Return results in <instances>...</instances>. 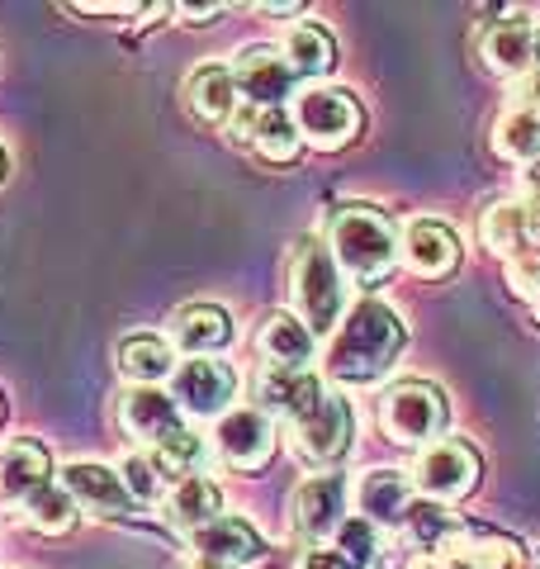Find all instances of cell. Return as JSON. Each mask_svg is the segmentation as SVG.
I'll return each instance as SVG.
<instances>
[{
    "instance_id": "obj_1",
    "label": "cell",
    "mask_w": 540,
    "mask_h": 569,
    "mask_svg": "<svg viewBox=\"0 0 540 569\" xmlns=\"http://www.w3.org/2000/svg\"><path fill=\"white\" fill-rule=\"evenodd\" d=\"M403 342H408V323L384 299L366 295L337 323L322 366H328V376L337 385H380L393 370V361H399Z\"/></svg>"
},
{
    "instance_id": "obj_2",
    "label": "cell",
    "mask_w": 540,
    "mask_h": 569,
    "mask_svg": "<svg viewBox=\"0 0 540 569\" xmlns=\"http://www.w3.org/2000/svg\"><path fill=\"white\" fill-rule=\"evenodd\" d=\"M328 252L341 276L356 284H380L399 266V228L374 204H337L328 219Z\"/></svg>"
},
{
    "instance_id": "obj_3",
    "label": "cell",
    "mask_w": 540,
    "mask_h": 569,
    "mask_svg": "<svg viewBox=\"0 0 540 569\" xmlns=\"http://www.w3.org/2000/svg\"><path fill=\"white\" fill-rule=\"evenodd\" d=\"M290 295H294V309H299V323L318 332H337V323L347 318V276L341 266L332 261L328 242L318 238H299L294 242V257H290Z\"/></svg>"
},
{
    "instance_id": "obj_4",
    "label": "cell",
    "mask_w": 540,
    "mask_h": 569,
    "mask_svg": "<svg viewBox=\"0 0 540 569\" xmlns=\"http://www.w3.org/2000/svg\"><path fill=\"white\" fill-rule=\"evenodd\" d=\"M446 418L450 403L427 380H403L380 399V432L393 447H431V441H441Z\"/></svg>"
},
{
    "instance_id": "obj_5",
    "label": "cell",
    "mask_w": 540,
    "mask_h": 569,
    "mask_svg": "<svg viewBox=\"0 0 540 569\" xmlns=\"http://www.w3.org/2000/svg\"><path fill=\"white\" fill-rule=\"evenodd\" d=\"M294 129L309 148L341 152L360 138V129H366V110L356 104L351 91H337V86H309V91L294 96Z\"/></svg>"
},
{
    "instance_id": "obj_6",
    "label": "cell",
    "mask_w": 540,
    "mask_h": 569,
    "mask_svg": "<svg viewBox=\"0 0 540 569\" xmlns=\"http://www.w3.org/2000/svg\"><path fill=\"white\" fill-rule=\"evenodd\" d=\"M483 475V460L470 441L460 437H441L422 447L418 466H412V493H422L427 503H460V498H470L474 485Z\"/></svg>"
},
{
    "instance_id": "obj_7",
    "label": "cell",
    "mask_w": 540,
    "mask_h": 569,
    "mask_svg": "<svg viewBox=\"0 0 540 569\" xmlns=\"http://www.w3.org/2000/svg\"><path fill=\"white\" fill-rule=\"evenodd\" d=\"M347 498H351L347 475H337V470L309 475L294 489V508H290L294 537L309 550H322L341 531V522H347Z\"/></svg>"
},
{
    "instance_id": "obj_8",
    "label": "cell",
    "mask_w": 540,
    "mask_h": 569,
    "mask_svg": "<svg viewBox=\"0 0 540 569\" xmlns=\"http://www.w3.org/2000/svg\"><path fill=\"white\" fill-rule=\"evenodd\" d=\"M290 441L303 466L332 470L341 456L351 451V403L341 395H322L309 413L290 427Z\"/></svg>"
},
{
    "instance_id": "obj_9",
    "label": "cell",
    "mask_w": 540,
    "mask_h": 569,
    "mask_svg": "<svg viewBox=\"0 0 540 569\" xmlns=\"http://www.w3.org/2000/svg\"><path fill=\"white\" fill-rule=\"evenodd\" d=\"M171 399H176L180 413H190V418H223L228 403L238 399V376H232L228 361L190 356V361L176 366V376H171Z\"/></svg>"
},
{
    "instance_id": "obj_10",
    "label": "cell",
    "mask_w": 540,
    "mask_h": 569,
    "mask_svg": "<svg viewBox=\"0 0 540 569\" xmlns=\"http://www.w3.org/2000/svg\"><path fill=\"white\" fill-rule=\"evenodd\" d=\"M213 451L223 456V466L232 470H266L270 456H276V427L261 408H228L219 418V432H213Z\"/></svg>"
},
{
    "instance_id": "obj_11",
    "label": "cell",
    "mask_w": 540,
    "mask_h": 569,
    "mask_svg": "<svg viewBox=\"0 0 540 569\" xmlns=\"http://www.w3.org/2000/svg\"><path fill=\"white\" fill-rule=\"evenodd\" d=\"M238 77V96L247 110H284L294 100V71L280 58V48H242L232 62Z\"/></svg>"
},
{
    "instance_id": "obj_12",
    "label": "cell",
    "mask_w": 540,
    "mask_h": 569,
    "mask_svg": "<svg viewBox=\"0 0 540 569\" xmlns=\"http://www.w3.org/2000/svg\"><path fill=\"white\" fill-rule=\"evenodd\" d=\"M62 489L71 493V503H77L81 512H90V518H129L133 512V498L129 489H123L119 470L100 466V460H71V466L62 470Z\"/></svg>"
},
{
    "instance_id": "obj_13",
    "label": "cell",
    "mask_w": 540,
    "mask_h": 569,
    "mask_svg": "<svg viewBox=\"0 0 540 569\" xmlns=\"http://www.w3.org/2000/svg\"><path fill=\"white\" fill-rule=\"evenodd\" d=\"M399 261H408V271L422 280H446L460 266L456 228L441 219H412L408 233L399 238Z\"/></svg>"
},
{
    "instance_id": "obj_14",
    "label": "cell",
    "mask_w": 540,
    "mask_h": 569,
    "mask_svg": "<svg viewBox=\"0 0 540 569\" xmlns=\"http://www.w3.org/2000/svg\"><path fill=\"white\" fill-rule=\"evenodd\" d=\"M232 129H238V138L261 157V162H276V167H290L303 148L290 110H247L242 104V114L232 119Z\"/></svg>"
},
{
    "instance_id": "obj_15",
    "label": "cell",
    "mask_w": 540,
    "mask_h": 569,
    "mask_svg": "<svg viewBox=\"0 0 540 569\" xmlns=\"http://www.w3.org/2000/svg\"><path fill=\"white\" fill-rule=\"evenodd\" d=\"M328 395L322 389V380L313 376V370H276V366H266L261 376H257V403H261V413L270 418H284V422H299L309 408Z\"/></svg>"
},
{
    "instance_id": "obj_16",
    "label": "cell",
    "mask_w": 540,
    "mask_h": 569,
    "mask_svg": "<svg viewBox=\"0 0 540 569\" xmlns=\"http://www.w3.org/2000/svg\"><path fill=\"white\" fill-rule=\"evenodd\" d=\"M119 422H123V432L138 437L148 451L186 427V418H180V408L167 389H129L119 403Z\"/></svg>"
},
{
    "instance_id": "obj_17",
    "label": "cell",
    "mask_w": 540,
    "mask_h": 569,
    "mask_svg": "<svg viewBox=\"0 0 540 569\" xmlns=\"http://www.w3.org/2000/svg\"><path fill=\"white\" fill-rule=\"evenodd\" d=\"M238 77H232V67L223 62H204V67H194L190 71V81H186V104H190V114L209 123V129H223V123L238 119Z\"/></svg>"
},
{
    "instance_id": "obj_18",
    "label": "cell",
    "mask_w": 540,
    "mask_h": 569,
    "mask_svg": "<svg viewBox=\"0 0 540 569\" xmlns=\"http://www.w3.org/2000/svg\"><path fill=\"white\" fill-rule=\"evenodd\" d=\"M52 456L43 441H33V437H20L14 447L0 451V503H29L39 489L52 485Z\"/></svg>"
},
{
    "instance_id": "obj_19",
    "label": "cell",
    "mask_w": 540,
    "mask_h": 569,
    "mask_svg": "<svg viewBox=\"0 0 540 569\" xmlns=\"http://www.w3.org/2000/svg\"><path fill=\"white\" fill-rule=\"evenodd\" d=\"M356 508L374 527H403L412 508V479L403 470H366L356 485Z\"/></svg>"
},
{
    "instance_id": "obj_20",
    "label": "cell",
    "mask_w": 540,
    "mask_h": 569,
    "mask_svg": "<svg viewBox=\"0 0 540 569\" xmlns=\"http://www.w3.org/2000/svg\"><path fill=\"white\" fill-rule=\"evenodd\" d=\"M190 546H194V556H209V560H223V565H257L266 556V541L257 537V527L242 522V518H213L209 527L200 531H190Z\"/></svg>"
},
{
    "instance_id": "obj_21",
    "label": "cell",
    "mask_w": 540,
    "mask_h": 569,
    "mask_svg": "<svg viewBox=\"0 0 540 569\" xmlns=\"http://www.w3.org/2000/svg\"><path fill=\"white\" fill-rule=\"evenodd\" d=\"M257 351L266 356V366H276V370H309L318 337L299 323V313H270L257 332Z\"/></svg>"
},
{
    "instance_id": "obj_22",
    "label": "cell",
    "mask_w": 540,
    "mask_h": 569,
    "mask_svg": "<svg viewBox=\"0 0 540 569\" xmlns=\"http://www.w3.org/2000/svg\"><path fill=\"white\" fill-rule=\"evenodd\" d=\"M232 342V318L219 305H186L171 318V347L186 356H213Z\"/></svg>"
},
{
    "instance_id": "obj_23",
    "label": "cell",
    "mask_w": 540,
    "mask_h": 569,
    "mask_svg": "<svg viewBox=\"0 0 540 569\" xmlns=\"http://www.w3.org/2000/svg\"><path fill=\"white\" fill-rule=\"evenodd\" d=\"M119 376L133 389H157L161 380L176 376V351L167 337L157 332H133L119 342Z\"/></svg>"
},
{
    "instance_id": "obj_24",
    "label": "cell",
    "mask_w": 540,
    "mask_h": 569,
    "mask_svg": "<svg viewBox=\"0 0 540 569\" xmlns=\"http://www.w3.org/2000/svg\"><path fill=\"white\" fill-rule=\"evenodd\" d=\"M167 518L171 527H180L190 537V531L209 527L213 518H223V493L219 485H213L209 475H186L176 479V485L167 489Z\"/></svg>"
},
{
    "instance_id": "obj_25",
    "label": "cell",
    "mask_w": 540,
    "mask_h": 569,
    "mask_svg": "<svg viewBox=\"0 0 540 569\" xmlns=\"http://www.w3.org/2000/svg\"><path fill=\"white\" fill-rule=\"evenodd\" d=\"M479 52L493 71H502V77H527L536 67V29L527 20H502L483 33Z\"/></svg>"
},
{
    "instance_id": "obj_26",
    "label": "cell",
    "mask_w": 540,
    "mask_h": 569,
    "mask_svg": "<svg viewBox=\"0 0 540 569\" xmlns=\"http://www.w3.org/2000/svg\"><path fill=\"white\" fill-rule=\"evenodd\" d=\"M280 58L290 62L294 77L318 81V77H328V71L337 67V43H332V33L322 24H294L290 33H284Z\"/></svg>"
},
{
    "instance_id": "obj_27",
    "label": "cell",
    "mask_w": 540,
    "mask_h": 569,
    "mask_svg": "<svg viewBox=\"0 0 540 569\" xmlns=\"http://www.w3.org/2000/svg\"><path fill=\"white\" fill-rule=\"evenodd\" d=\"M479 242L489 247L493 257H517L521 247H527V204H493V209H483V219H479Z\"/></svg>"
},
{
    "instance_id": "obj_28",
    "label": "cell",
    "mask_w": 540,
    "mask_h": 569,
    "mask_svg": "<svg viewBox=\"0 0 540 569\" xmlns=\"http://www.w3.org/2000/svg\"><path fill=\"white\" fill-rule=\"evenodd\" d=\"M493 148H498V157H508L517 167H536L540 162V119L512 104L493 129Z\"/></svg>"
},
{
    "instance_id": "obj_29",
    "label": "cell",
    "mask_w": 540,
    "mask_h": 569,
    "mask_svg": "<svg viewBox=\"0 0 540 569\" xmlns=\"http://www.w3.org/2000/svg\"><path fill=\"white\" fill-rule=\"evenodd\" d=\"M332 541H337L332 556L347 565V569H384V537H380V527L366 522L360 512L341 522V531H337Z\"/></svg>"
},
{
    "instance_id": "obj_30",
    "label": "cell",
    "mask_w": 540,
    "mask_h": 569,
    "mask_svg": "<svg viewBox=\"0 0 540 569\" xmlns=\"http://www.w3.org/2000/svg\"><path fill=\"white\" fill-rule=\"evenodd\" d=\"M77 518H81V508L71 503V493L62 485H48L24 503V522L39 531V537H67V531L77 527Z\"/></svg>"
},
{
    "instance_id": "obj_31",
    "label": "cell",
    "mask_w": 540,
    "mask_h": 569,
    "mask_svg": "<svg viewBox=\"0 0 540 569\" xmlns=\"http://www.w3.org/2000/svg\"><path fill=\"white\" fill-rule=\"evenodd\" d=\"M403 527H408V537H412V546L422 550V556H437V550L446 546V541H456L460 537V522L450 518V512L441 508V503H412L408 508V518H403Z\"/></svg>"
},
{
    "instance_id": "obj_32",
    "label": "cell",
    "mask_w": 540,
    "mask_h": 569,
    "mask_svg": "<svg viewBox=\"0 0 540 569\" xmlns=\"http://www.w3.org/2000/svg\"><path fill=\"white\" fill-rule=\"evenodd\" d=\"M119 479H123V489H129L133 503H157V498H167V485H171V475L157 466V456L152 451H129L119 460Z\"/></svg>"
},
{
    "instance_id": "obj_33",
    "label": "cell",
    "mask_w": 540,
    "mask_h": 569,
    "mask_svg": "<svg viewBox=\"0 0 540 569\" xmlns=\"http://www.w3.org/2000/svg\"><path fill=\"white\" fill-rule=\"evenodd\" d=\"M517 110H527V114H536L540 119V67H531L527 77H517Z\"/></svg>"
},
{
    "instance_id": "obj_34",
    "label": "cell",
    "mask_w": 540,
    "mask_h": 569,
    "mask_svg": "<svg viewBox=\"0 0 540 569\" xmlns=\"http://www.w3.org/2000/svg\"><path fill=\"white\" fill-rule=\"evenodd\" d=\"M77 14H138L133 0H77Z\"/></svg>"
},
{
    "instance_id": "obj_35",
    "label": "cell",
    "mask_w": 540,
    "mask_h": 569,
    "mask_svg": "<svg viewBox=\"0 0 540 569\" xmlns=\"http://www.w3.org/2000/svg\"><path fill=\"white\" fill-rule=\"evenodd\" d=\"M299 569H347V565H341L332 550H303V556H299Z\"/></svg>"
},
{
    "instance_id": "obj_36",
    "label": "cell",
    "mask_w": 540,
    "mask_h": 569,
    "mask_svg": "<svg viewBox=\"0 0 540 569\" xmlns=\"http://www.w3.org/2000/svg\"><path fill=\"white\" fill-rule=\"evenodd\" d=\"M176 14L186 24H209L213 14H223V6H176Z\"/></svg>"
},
{
    "instance_id": "obj_37",
    "label": "cell",
    "mask_w": 540,
    "mask_h": 569,
    "mask_svg": "<svg viewBox=\"0 0 540 569\" xmlns=\"http://www.w3.org/2000/svg\"><path fill=\"white\" fill-rule=\"evenodd\" d=\"M527 238L540 247V200H531V204H527Z\"/></svg>"
},
{
    "instance_id": "obj_38",
    "label": "cell",
    "mask_w": 540,
    "mask_h": 569,
    "mask_svg": "<svg viewBox=\"0 0 540 569\" xmlns=\"http://www.w3.org/2000/svg\"><path fill=\"white\" fill-rule=\"evenodd\" d=\"M261 10H266V14H299L303 6H299V0H284V6H276V0H266Z\"/></svg>"
},
{
    "instance_id": "obj_39",
    "label": "cell",
    "mask_w": 540,
    "mask_h": 569,
    "mask_svg": "<svg viewBox=\"0 0 540 569\" xmlns=\"http://www.w3.org/2000/svg\"><path fill=\"white\" fill-rule=\"evenodd\" d=\"M186 569H232V565H223V560H209V556H190V560H186Z\"/></svg>"
},
{
    "instance_id": "obj_40",
    "label": "cell",
    "mask_w": 540,
    "mask_h": 569,
    "mask_svg": "<svg viewBox=\"0 0 540 569\" xmlns=\"http://www.w3.org/2000/svg\"><path fill=\"white\" fill-rule=\"evenodd\" d=\"M527 305H531V313H536V318H540V284H536V295H531V299H527Z\"/></svg>"
},
{
    "instance_id": "obj_41",
    "label": "cell",
    "mask_w": 540,
    "mask_h": 569,
    "mask_svg": "<svg viewBox=\"0 0 540 569\" xmlns=\"http://www.w3.org/2000/svg\"><path fill=\"white\" fill-rule=\"evenodd\" d=\"M531 186H536V190H540V162H536V171H531Z\"/></svg>"
},
{
    "instance_id": "obj_42",
    "label": "cell",
    "mask_w": 540,
    "mask_h": 569,
    "mask_svg": "<svg viewBox=\"0 0 540 569\" xmlns=\"http://www.w3.org/2000/svg\"><path fill=\"white\" fill-rule=\"evenodd\" d=\"M536 67H540V24H536Z\"/></svg>"
},
{
    "instance_id": "obj_43",
    "label": "cell",
    "mask_w": 540,
    "mask_h": 569,
    "mask_svg": "<svg viewBox=\"0 0 540 569\" xmlns=\"http://www.w3.org/2000/svg\"><path fill=\"white\" fill-rule=\"evenodd\" d=\"M0 181H6V152H0Z\"/></svg>"
},
{
    "instance_id": "obj_44",
    "label": "cell",
    "mask_w": 540,
    "mask_h": 569,
    "mask_svg": "<svg viewBox=\"0 0 540 569\" xmlns=\"http://www.w3.org/2000/svg\"><path fill=\"white\" fill-rule=\"evenodd\" d=\"M0 422H6V399H0Z\"/></svg>"
},
{
    "instance_id": "obj_45",
    "label": "cell",
    "mask_w": 540,
    "mask_h": 569,
    "mask_svg": "<svg viewBox=\"0 0 540 569\" xmlns=\"http://www.w3.org/2000/svg\"><path fill=\"white\" fill-rule=\"evenodd\" d=\"M536 569H540V560H536Z\"/></svg>"
}]
</instances>
